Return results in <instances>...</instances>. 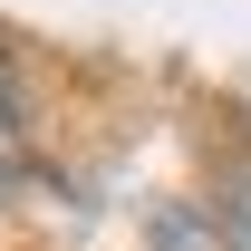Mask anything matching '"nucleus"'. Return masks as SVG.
<instances>
[{"label": "nucleus", "instance_id": "f257e3e1", "mask_svg": "<svg viewBox=\"0 0 251 251\" xmlns=\"http://www.w3.org/2000/svg\"><path fill=\"white\" fill-rule=\"evenodd\" d=\"M145 251H242V242H232V232H222L213 213H164Z\"/></svg>", "mask_w": 251, "mask_h": 251}, {"label": "nucleus", "instance_id": "f03ea898", "mask_svg": "<svg viewBox=\"0 0 251 251\" xmlns=\"http://www.w3.org/2000/svg\"><path fill=\"white\" fill-rule=\"evenodd\" d=\"M10 174H20V116L0 106V184H10Z\"/></svg>", "mask_w": 251, "mask_h": 251}]
</instances>
